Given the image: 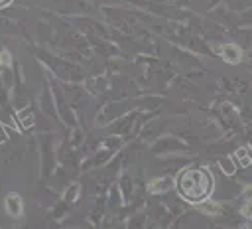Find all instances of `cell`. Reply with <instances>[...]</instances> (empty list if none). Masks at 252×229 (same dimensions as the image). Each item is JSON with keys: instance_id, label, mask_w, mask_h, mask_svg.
Returning <instances> with one entry per match:
<instances>
[{"instance_id": "cell-1", "label": "cell", "mask_w": 252, "mask_h": 229, "mask_svg": "<svg viewBox=\"0 0 252 229\" xmlns=\"http://www.w3.org/2000/svg\"><path fill=\"white\" fill-rule=\"evenodd\" d=\"M213 190V178L203 168H189L177 178V191L183 199L191 203L203 201Z\"/></svg>"}, {"instance_id": "cell-2", "label": "cell", "mask_w": 252, "mask_h": 229, "mask_svg": "<svg viewBox=\"0 0 252 229\" xmlns=\"http://www.w3.org/2000/svg\"><path fill=\"white\" fill-rule=\"evenodd\" d=\"M222 55L228 59V61H232V63H236L238 61V57H240V51L234 47V45H228V47H224V51H222Z\"/></svg>"}, {"instance_id": "cell-3", "label": "cell", "mask_w": 252, "mask_h": 229, "mask_svg": "<svg viewBox=\"0 0 252 229\" xmlns=\"http://www.w3.org/2000/svg\"><path fill=\"white\" fill-rule=\"evenodd\" d=\"M8 201H10V211H12L14 215H18V213H20V199H18L16 195H10Z\"/></svg>"}, {"instance_id": "cell-4", "label": "cell", "mask_w": 252, "mask_h": 229, "mask_svg": "<svg viewBox=\"0 0 252 229\" xmlns=\"http://www.w3.org/2000/svg\"><path fill=\"white\" fill-rule=\"evenodd\" d=\"M238 158H240L242 164H248V162H250V158H248V150H238Z\"/></svg>"}, {"instance_id": "cell-5", "label": "cell", "mask_w": 252, "mask_h": 229, "mask_svg": "<svg viewBox=\"0 0 252 229\" xmlns=\"http://www.w3.org/2000/svg\"><path fill=\"white\" fill-rule=\"evenodd\" d=\"M8 2H12V0H0V8H2V6H6Z\"/></svg>"}]
</instances>
